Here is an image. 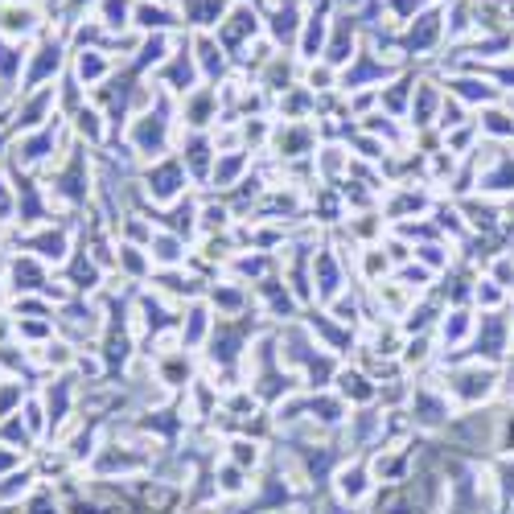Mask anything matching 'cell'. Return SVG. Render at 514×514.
<instances>
[{"mask_svg": "<svg viewBox=\"0 0 514 514\" xmlns=\"http://www.w3.org/2000/svg\"><path fill=\"white\" fill-rule=\"evenodd\" d=\"M29 486H33V477H29V473H21V477H4V482H0V502L25 498V494H29Z\"/></svg>", "mask_w": 514, "mask_h": 514, "instance_id": "1", "label": "cell"}]
</instances>
